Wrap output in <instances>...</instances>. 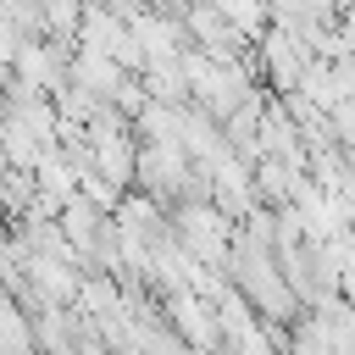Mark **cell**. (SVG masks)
<instances>
[{
	"label": "cell",
	"mask_w": 355,
	"mask_h": 355,
	"mask_svg": "<svg viewBox=\"0 0 355 355\" xmlns=\"http://www.w3.org/2000/svg\"><path fill=\"white\" fill-rule=\"evenodd\" d=\"M166 322L200 349V355H211V349H222V311L205 300V294H194V288H178V294H166Z\"/></svg>",
	"instance_id": "1"
},
{
	"label": "cell",
	"mask_w": 355,
	"mask_h": 355,
	"mask_svg": "<svg viewBox=\"0 0 355 355\" xmlns=\"http://www.w3.org/2000/svg\"><path fill=\"white\" fill-rule=\"evenodd\" d=\"M128 78V67L116 61V55H105V50H94V44H78L72 50V83H83V89H94V94H116V83Z\"/></svg>",
	"instance_id": "2"
}]
</instances>
